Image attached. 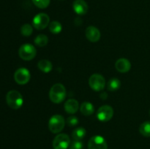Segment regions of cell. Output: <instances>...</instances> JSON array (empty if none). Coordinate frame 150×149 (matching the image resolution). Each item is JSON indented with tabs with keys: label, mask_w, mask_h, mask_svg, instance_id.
<instances>
[{
	"label": "cell",
	"mask_w": 150,
	"mask_h": 149,
	"mask_svg": "<svg viewBox=\"0 0 150 149\" xmlns=\"http://www.w3.org/2000/svg\"><path fill=\"white\" fill-rule=\"evenodd\" d=\"M50 18L47 14L43 13H39L34 17L32 20L33 26L38 30H42L49 25Z\"/></svg>",
	"instance_id": "cell-6"
},
{
	"label": "cell",
	"mask_w": 150,
	"mask_h": 149,
	"mask_svg": "<svg viewBox=\"0 0 150 149\" xmlns=\"http://www.w3.org/2000/svg\"><path fill=\"white\" fill-rule=\"evenodd\" d=\"M115 68L120 72L125 73L130 71V70L131 69V64L129 60L121 58L116 61Z\"/></svg>",
	"instance_id": "cell-13"
},
{
	"label": "cell",
	"mask_w": 150,
	"mask_h": 149,
	"mask_svg": "<svg viewBox=\"0 0 150 149\" xmlns=\"http://www.w3.org/2000/svg\"><path fill=\"white\" fill-rule=\"evenodd\" d=\"M30 72L24 67L18 69L14 74L15 81L19 85L26 84L30 80Z\"/></svg>",
	"instance_id": "cell-10"
},
{
	"label": "cell",
	"mask_w": 150,
	"mask_h": 149,
	"mask_svg": "<svg viewBox=\"0 0 150 149\" xmlns=\"http://www.w3.org/2000/svg\"><path fill=\"white\" fill-rule=\"evenodd\" d=\"M114 115V110L109 105H103L97 112V118L101 122H107L112 118Z\"/></svg>",
	"instance_id": "cell-7"
},
{
	"label": "cell",
	"mask_w": 150,
	"mask_h": 149,
	"mask_svg": "<svg viewBox=\"0 0 150 149\" xmlns=\"http://www.w3.org/2000/svg\"><path fill=\"white\" fill-rule=\"evenodd\" d=\"M6 102L10 108L18 110L23 105V99L22 95L18 91L11 90L6 95Z\"/></svg>",
	"instance_id": "cell-2"
},
{
	"label": "cell",
	"mask_w": 150,
	"mask_h": 149,
	"mask_svg": "<svg viewBox=\"0 0 150 149\" xmlns=\"http://www.w3.org/2000/svg\"><path fill=\"white\" fill-rule=\"evenodd\" d=\"M149 115H150V111H149Z\"/></svg>",
	"instance_id": "cell-27"
},
{
	"label": "cell",
	"mask_w": 150,
	"mask_h": 149,
	"mask_svg": "<svg viewBox=\"0 0 150 149\" xmlns=\"http://www.w3.org/2000/svg\"><path fill=\"white\" fill-rule=\"evenodd\" d=\"M38 67L40 70L45 73H48L52 70L53 65L52 63L47 59H42L38 62Z\"/></svg>",
	"instance_id": "cell-16"
},
{
	"label": "cell",
	"mask_w": 150,
	"mask_h": 149,
	"mask_svg": "<svg viewBox=\"0 0 150 149\" xmlns=\"http://www.w3.org/2000/svg\"><path fill=\"white\" fill-rule=\"evenodd\" d=\"M86 131L83 127H78L73 130L72 133V137L74 140H82L85 137Z\"/></svg>",
	"instance_id": "cell-17"
},
{
	"label": "cell",
	"mask_w": 150,
	"mask_h": 149,
	"mask_svg": "<svg viewBox=\"0 0 150 149\" xmlns=\"http://www.w3.org/2000/svg\"><path fill=\"white\" fill-rule=\"evenodd\" d=\"M85 34L88 40L92 42H96L100 39V32L95 26H90L87 27Z\"/></svg>",
	"instance_id": "cell-11"
},
{
	"label": "cell",
	"mask_w": 150,
	"mask_h": 149,
	"mask_svg": "<svg viewBox=\"0 0 150 149\" xmlns=\"http://www.w3.org/2000/svg\"><path fill=\"white\" fill-rule=\"evenodd\" d=\"M65 125L64 118L61 115H54L50 118L48 122L49 130L54 134L60 133L64 129Z\"/></svg>",
	"instance_id": "cell-3"
},
{
	"label": "cell",
	"mask_w": 150,
	"mask_h": 149,
	"mask_svg": "<svg viewBox=\"0 0 150 149\" xmlns=\"http://www.w3.org/2000/svg\"><path fill=\"white\" fill-rule=\"evenodd\" d=\"M35 45L39 47H45L48 42V38L45 34H39L35 37Z\"/></svg>",
	"instance_id": "cell-21"
},
{
	"label": "cell",
	"mask_w": 150,
	"mask_h": 149,
	"mask_svg": "<svg viewBox=\"0 0 150 149\" xmlns=\"http://www.w3.org/2000/svg\"><path fill=\"white\" fill-rule=\"evenodd\" d=\"M75 13L79 15H85L88 11V5L84 0H75L73 4Z\"/></svg>",
	"instance_id": "cell-12"
},
{
	"label": "cell",
	"mask_w": 150,
	"mask_h": 149,
	"mask_svg": "<svg viewBox=\"0 0 150 149\" xmlns=\"http://www.w3.org/2000/svg\"><path fill=\"white\" fill-rule=\"evenodd\" d=\"M70 145V137L66 134H59L53 140L54 149H67Z\"/></svg>",
	"instance_id": "cell-8"
},
{
	"label": "cell",
	"mask_w": 150,
	"mask_h": 149,
	"mask_svg": "<svg viewBox=\"0 0 150 149\" xmlns=\"http://www.w3.org/2000/svg\"><path fill=\"white\" fill-rule=\"evenodd\" d=\"M64 110L69 114H74L79 108V104L77 100L74 99H70L64 103Z\"/></svg>",
	"instance_id": "cell-14"
},
{
	"label": "cell",
	"mask_w": 150,
	"mask_h": 149,
	"mask_svg": "<svg viewBox=\"0 0 150 149\" xmlns=\"http://www.w3.org/2000/svg\"><path fill=\"white\" fill-rule=\"evenodd\" d=\"M66 123H67V125L68 127H73L79 124V119H78L77 117L74 116V115H71V116L67 118Z\"/></svg>",
	"instance_id": "cell-25"
},
{
	"label": "cell",
	"mask_w": 150,
	"mask_h": 149,
	"mask_svg": "<svg viewBox=\"0 0 150 149\" xmlns=\"http://www.w3.org/2000/svg\"><path fill=\"white\" fill-rule=\"evenodd\" d=\"M139 132L144 137H150V121H145L141 124L139 127Z\"/></svg>",
	"instance_id": "cell-18"
},
{
	"label": "cell",
	"mask_w": 150,
	"mask_h": 149,
	"mask_svg": "<svg viewBox=\"0 0 150 149\" xmlns=\"http://www.w3.org/2000/svg\"><path fill=\"white\" fill-rule=\"evenodd\" d=\"M69 149H83V143L81 140H74L70 143Z\"/></svg>",
	"instance_id": "cell-24"
},
{
	"label": "cell",
	"mask_w": 150,
	"mask_h": 149,
	"mask_svg": "<svg viewBox=\"0 0 150 149\" xmlns=\"http://www.w3.org/2000/svg\"><path fill=\"white\" fill-rule=\"evenodd\" d=\"M66 97L65 87L61 83H56L51 88L49 91V98L52 102L59 104L64 100Z\"/></svg>",
	"instance_id": "cell-1"
},
{
	"label": "cell",
	"mask_w": 150,
	"mask_h": 149,
	"mask_svg": "<svg viewBox=\"0 0 150 149\" xmlns=\"http://www.w3.org/2000/svg\"><path fill=\"white\" fill-rule=\"evenodd\" d=\"M89 149H108L106 140L100 135H95L91 137L88 142Z\"/></svg>",
	"instance_id": "cell-9"
},
{
	"label": "cell",
	"mask_w": 150,
	"mask_h": 149,
	"mask_svg": "<svg viewBox=\"0 0 150 149\" xmlns=\"http://www.w3.org/2000/svg\"><path fill=\"white\" fill-rule=\"evenodd\" d=\"M32 32H33V27L30 24L26 23V24L23 25L21 28V33L24 37L30 36Z\"/></svg>",
	"instance_id": "cell-22"
},
{
	"label": "cell",
	"mask_w": 150,
	"mask_h": 149,
	"mask_svg": "<svg viewBox=\"0 0 150 149\" xmlns=\"http://www.w3.org/2000/svg\"><path fill=\"white\" fill-rule=\"evenodd\" d=\"M80 110L81 112L83 115L89 116V115H91L92 114H93L94 111H95V107H94V105L91 102H84L81 105Z\"/></svg>",
	"instance_id": "cell-15"
},
{
	"label": "cell",
	"mask_w": 150,
	"mask_h": 149,
	"mask_svg": "<svg viewBox=\"0 0 150 149\" xmlns=\"http://www.w3.org/2000/svg\"><path fill=\"white\" fill-rule=\"evenodd\" d=\"M89 86L95 91H100L105 88V80L103 76L100 74H93L89 79Z\"/></svg>",
	"instance_id": "cell-5"
},
{
	"label": "cell",
	"mask_w": 150,
	"mask_h": 149,
	"mask_svg": "<svg viewBox=\"0 0 150 149\" xmlns=\"http://www.w3.org/2000/svg\"><path fill=\"white\" fill-rule=\"evenodd\" d=\"M34 4L38 8L45 9L48 7L51 0H32Z\"/></svg>",
	"instance_id": "cell-23"
},
{
	"label": "cell",
	"mask_w": 150,
	"mask_h": 149,
	"mask_svg": "<svg viewBox=\"0 0 150 149\" xmlns=\"http://www.w3.org/2000/svg\"><path fill=\"white\" fill-rule=\"evenodd\" d=\"M49 30L51 33L54 34H59L61 32L62 29V24L59 21L57 20H54V21L51 22L49 23Z\"/></svg>",
	"instance_id": "cell-20"
},
{
	"label": "cell",
	"mask_w": 150,
	"mask_h": 149,
	"mask_svg": "<svg viewBox=\"0 0 150 149\" xmlns=\"http://www.w3.org/2000/svg\"><path fill=\"white\" fill-rule=\"evenodd\" d=\"M107 97H108V94L105 92H103V93H100V98L102 99H106Z\"/></svg>",
	"instance_id": "cell-26"
},
{
	"label": "cell",
	"mask_w": 150,
	"mask_h": 149,
	"mask_svg": "<svg viewBox=\"0 0 150 149\" xmlns=\"http://www.w3.org/2000/svg\"><path fill=\"white\" fill-rule=\"evenodd\" d=\"M37 53L36 48L32 44H23L20 47L18 55L21 58L25 61H30L33 59Z\"/></svg>",
	"instance_id": "cell-4"
},
{
	"label": "cell",
	"mask_w": 150,
	"mask_h": 149,
	"mask_svg": "<svg viewBox=\"0 0 150 149\" xmlns=\"http://www.w3.org/2000/svg\"><path fill=\"white\" fill-rule=\"evenodd\" d=\"M121 86V82L118 78H112L108 83V90L110 91H116Z\"/></svg>",
	"instance_id": "cell-19"
}]
</instances>
